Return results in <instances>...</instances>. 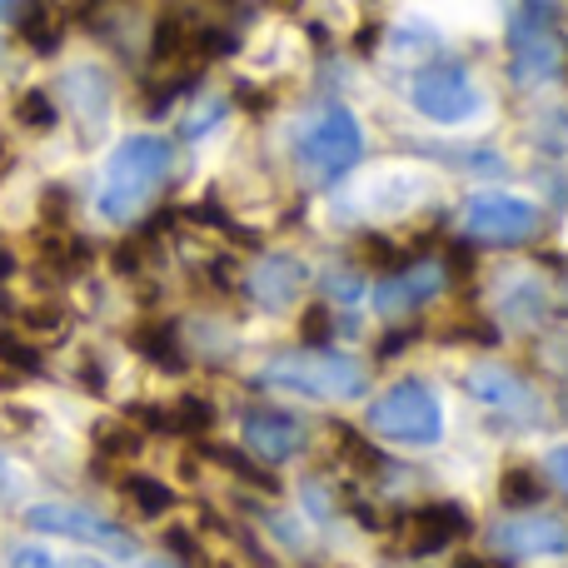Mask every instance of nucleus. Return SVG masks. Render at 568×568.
Instances as JSON below:
<instances>
[{"label": "nucleus", "instance_id": "nucleus-11", "mask_svg": "<svg viewBox=\"0 0 568 568\" xmlns=\"http://www.w3.org/2000/svg\"><path fill=\"white\" fill-rule=\"evenodd\" d=\"M464 389H469L474 399L484 404V409H494V414H514V419H529V414L539 409V399H534L529 384H524L514 369H499V364H479V369H469Z\"/></svg>", "mask_w": 568, "mask_h": 568}, {"label": "nucleus", "instance_id": "nucleus-27", "mask_svg": "<svg viewBox=\"0 0 568 568\" xmlns=\"http://www.w3.org/2000/svg\"><path fill=\"white\" fill-rule=\"evenodd\" d=\"M549 474L559 479V489L568 494V444H559V449L549 454Z\"/></svg>", "mask_w": 568, "mask_h": 568}, {"label": "nucleus", "instance_id": "nucleus-15", "mask_svg": "<svg viewBox=\"0 0 568 568\" xmlns=\"http://www.w3.org/2000/svg\"><path fill=\"white\" fill-rule=\"evenodd\" d=\"M424 200V175L419 170H379V175L364 185V205H374V215H404Z\"/></svg>", "mask_w": 568, "mask_h": 568}, {"label": "nucleus", "instance_id": "nucleus-29", "mask_svg": "<svg viewBox=\"0 0 568 568\" xmlns=\"http://www.w3.org/2000/svg\"><path fill=\"white\" fill-rule=\"evenodd\" d=\"M454 568H499V564H489V559H459Z\"/></svg>", "mask_w": 568, "mask_h": 568}, {"label": "nucleus", "instance_id": "nucleus-4", "mask_svg": "<svg viewBox=\"0 0 568 568\" xmlns=\"http://www.w3.org/2000/svg\"><path fill=\"white\" fill-rule=\"evenodd\" d=\"M369 429L389 444H439L444 439V409H439L429 384L404 379V384H389V389L374 399Z\"/></svg>", "mask_w": 568, "mask_h": 568}, {"label": "nucleus", "instance_id": "nucleus-28", "mask_svg": "<svg viewBox=\"0 0 568 568\" xmlns=\"http://www.w3.org/2000/svg\"><path fill=\"white\" fill-rule=\"evenodd\" d=\"M304 324H310V339H314V344H320L324 334H329V329H324V310H314V314H310V320H304Z\"/></svg>", "mask_w": 568, "mask_h": 568}, {"label": "nucleus", "instance_id": "nucleus-16", "mask_svg": "<svg viewBox=\"0 0 568 568\" xmlns=\"http://www.w3.org/2000/svg\"><path fill=\"white\" fill-rule=\"evenodd\" d=\"M65 90H70V100H75L80 120H85L90 130L105 125V115H110V85H105V75H100V70H90V65L70 70V75H65Z\"/></svg>", "mask_w": 568, "mask_h": 568}, {"label": "nucleus", "instance_id": "nucleus-1", "mask_svg": "<svg viewBox=\"0 0 568 568\" xmlns=\"http://www.w3.org/2000/svg\"><path fill=\"white\" fill-rule=\"evenodd\" d=\"M170 160H175V150H170V140H160V135H130V140H120L115 155L105 160V175H100L95 210L105 220H115V225L135 220L140 210L150 205V195L165 185Z\"/></svg>", "mask_w": 568, "mask_h": 568}, {"label": "nucleus", "instance_id": "nucleus-21", "mask_svg": "<svg viewBox=\"0 0 568 568\" xmlns=\"http://www.w3.org/2000/svg\"><path fill=\"white\" fill-rule=\"evenodd\" d=\"M125 499L135 504L145 519H160V514L175 509V494H170L160 479H125Z\"/></svg>", "mask_w": 568, "mask_h": 568}, {"label": "nucleus", "instance_id": "nucleus-22", "mask_svg": "<svg viewBox=\"0 0 568 568\" xmlns=\"http://www.w3.org/2000/svg\"><path fill=\"white\" fill-rule=\"evenodd\" d=\"M16 120L26 130H50L55 125V105H50L45 90H26V95L16 100Z\"/></svg>", "mask_w": 568, "mask_h": 568}, {"label": "nucleus", "instance_id": "nucleus-9", "mask_svg": "<svg viewBox=\"0 0 568 568\" xmlns=\"http://www.w3.org/2000/svg\"><path fill=\"white\" fill-rule=\"evenodd\" d=\"M464 534H469V514H464L459 504H424V509H414L399 519V544L409 554H419V559L459 544Z\"/></svg>", "mask_w": 568, "mask_h": 568}, {"label": "nucleus", "instance_id": "nucleus-2", "mask_svg": "<svg viewBox=\"0 0 568 568\" xmlns=\"http://www.w3.org/2000/svg\"><path fill=\"white\" fill-rule=\"evenodd\" d=\"M260 379L270 389H284V394H304V399H359L364 394V369L344 354H329V349H300V354H280V359L265 364Z\"/></svg>", "mask_w": 568, "mask_h": 568}, {"label": "nucleus", "instance_id": "nucleus-23", "mask_svg": "<svg viewBox=\"0 0 568 568\" xmlns=\"http://www.w3.org/2000/svg\"><path fill=\"white\" fill-rule=\"evenodd\" d=\"M95 449H100V459H130V454L140 449V434L135 429H105L95 439Z\"/></svg>", "mask_w": 568, "mask_h": 568}, {"label": "nucleus", "instance_id": "nucleus-32", "mask_svg": "<svg viewBox=\"0 0 568 568\" xmlns=\"http://www.w3.org/2000/svg\"><path fill=\"white\" fill-rule=\"evenodd\" d=\"M140 568H170V564H140Z\"/></svg>", "mask_w": 568, "mask_h": 568}, {"label": "nucleus", "instance_id": "nucleus-3", "mask_svg": "<svg viewBox=\"0 0 568 568\" xmlns=\"http://www.w3.org/2000/svg\"><path fill=\"white\" fill-rule=\"evenodd\" d=\"M359 155H364V130L354 120V110H344V105H324L294 135V160L304 165L310 180H339L344 170H354Z\"/></svg>", "mask_w": 568, "mask_h": 568}, {"label": "nucleus", "instance_id": "nucleus-25", "mask_svg": "<svg viewBox=\"0 0 568 568\" xmlns=\"http://www.w3.org/2000/svg\"><path fill=\"white\" fill-rule=\"evenodd\" d=\"M10 568H70V564H60L55 554H45V549H36V544H26V549L10 554Z\"/></svg>", "mask_w": 568, "mask_h": 568}, {"label": "nucleus", "instance_id": "nucleus-26", "mask_svg": "<svg viewBox=\"0 0 568 568\" xmlns=\"http://www.w3.org/2000/svg\"><path fill=\"white\" fill-rule=\"evenodd\" d=\"M220 115H225V100H205V105H200V110H195V115H190V120H185V135H205V130H210V125H215V120H220Z\"/></svg>", "mask_w": 568, "mask_h": 568}, {"label": "nucleus", "instance_id": "nucleus-13", "mask_svg": "<svg viewBox=\"0 0 568 568\" xmlns=\"http://www.w3.org/2000/svg\"><path fill=\"white\" fill-rule=\"evenodd\" d=\"M439 290H444V270L434 265V260H424V265H409V270H399V275L379 280V290H374V304H379L384 314H404V310H419V304H429Z\"/></svg>", "mask_w": 568, "mask_h": 568}, {"label": "nucleus", "instance_id": "nucleus-12", "mask_svg": "<svg viewBox=\"0 0 568 568\" xmlns=\"http://www.w3.org/2000/svg\"><path fill=\"white\" fill-rule=\"evenodd\" d=\"M310 284V265H304L300 255H265L255 265V275H250V290H255V300L265 304V310H284V304L300 300V290Z\"/></svg>", "mask_w": 568, "mask_h": 568}, {"label": "nucleus", "instance_id": "nucleus-20", "mask_svg": "<svg viewBox=\"0 0 568 568\" xmlns=\"http://www.w3.org/2000/svg\"><path fill=\"white\" fill-rule=\"evenodd\" d=\"M20 36H26V45H36V50H55L60 45V16L40 0V6H30L26 16H20Z\"/></svg>", "mask_w": 568, "mask_h": 568}, {"label": "nucleus", "instance_id": "nucleus-24", "mask_svg": "<svg viewBox=\"0 0 568 568\" xmlns=\"http://www.w3.org/2000/svg\"><path fill=\"white\" fill-rule=\"evenodd\" d=\"M504 499L509 504H539V479H534L529 469L504 474Z\"/></svg>", "mask_w": 568, "mask_h": 568}, {"label": "nucleus", "instance_id": "nucleus-5", "mask_svg": "<svg viewBox=\"0 0 568 568\" xmlns=\"http://www.w3.org/2000/svg\"><path fill=\"white\" fill-rule=\"evenodd\" d=\"M414 110L434 125H464V120L479 115V85L469 80L464 65H429L414 75V90H409Z\"/></svg>", "mask_w": 568, "mask_h": 568}, {"label": "nucleus", "instance_id": "nucleus-6", "mask_svg": "<svg viewBox=\"0 0 568 568\" xmlns=\"http://www.w3.org/2000/svg\"><path fill=\"white\" fill-rule=\"evenodd\" d=\"M464 230L474 240H499V245H514V240H529L539 230V210L519 195H474L464 205Z\"/></svg>", "mask_w": 568, "mask_h": 568}, {"label": "nucleus", "instance_id": "nucleus-18", "mask_svg": "<svg viewBox=\"0 0 568 568\" xmlns=\"http://www.w3.org/2000/svg\"><path fill=\"white\" fill-rule=\"evenodd\" d=\"M499 314L509 324H534L544 314V290L529 275H514V290L499 300Z\"/></svg>", "mask_w": 568, "mask_h": 568}, {"label": "nucleus", "instance_id": "nucleus-14", "mask_svg": "<svg viewBox=\"0 0 568 568\" xmlns=\"http://www.w3.org/2000/svg\"><path fill=\"white\" fill-rule=\"evenodd\" d=\"M304 444V429L294 414H250L245 419V449L265 464H284L294 459Z\"/></svg>", "mask_w": 568, "mask_h": 568}, {"label": "nucleus", "instance_id": "nucleus-30", "mask_svg": "<svg viewBox=\"0 0 568 568\" xmlns=\"http://www.w3.org/2000/svg\"><path fill=\"white\" fill-rule=\"evenodd\" d=\"M6 170H10V145L0 140V175H6Z\"/></svg>", "mask_w": 568, "mask_h": 568}, {"label": "nucleus", "instance_id": "nucleus-8", "mask_svg": "<svg viewBox=\"0 0 568 568\" xmlns=\"http://www.w3.org/2000/svg\"><path fill=\"white\" fill-rule=\"evenodd\" d=\"M494 549L514 559H559L568 554V524L554 514H524L494 529Z\"/></svg>", "mask_w": 568, "mask_h": 568}, {"label": "nucleus", "instance_id": "nucleus-10", "mask_svg": "<svg viewBox=\"0 0 568 568\" xmlns=\"http://www.w3.org/2000/svg\"><path fill=\"white\" fill-rule=\"evenodd\" d=\"M559 65H564L559 36H554L539 16H524L519 26H514V75H519L524 85H544V80L559 75Z\"/></svg>", "mask_w": 568, "mask_h": 568}, {"label": "nucleus", "instance_id": "nucleus-17", "mask_svg": "<svg viewBox=\"0 0 568 568\" xmlns=\"http://www.w3.org/2000/svg\"><path fill=\"white\" fill-rule=\"evenodd\" d=\"M155 429H165V434H205L210 429V404L205 399H180V404H170L165 414H145Z\"/></svg>", "mask_w": 568, "mask_h": 568}, {"label": "nucleus", "instance_id": "nucleus-33", "mask_svg": "<svg viewBox=\"0 0 568 568\" xmlns=\"http://www.w3.org/2000/svg\"><path fill=\"white\" fill-rule=\"evenodd\" d=\"M10 6H16V0H0V10H10Z\"/></svg>", "mask_w": 568, "mask_h": 568}, {"label": "nucleus", "instance_id": "nucleus-31", "mask_svg": "<svg viewBox=\"0 0 568 568\" xmlns=\"http://www.w3.org/2000/svg\"><path fill=\"white\" fill-rule=\"evenodd\" d=\"M6 270H10V260H6V255H0V275H6Z\"/></svg>", "mask_w": 568, "mask_h": 568}, {"label": "nucleus", "instance_id": "nucleus-7", "mask_svg": "<svg viewBox=\"0 0 568 568\" xmlns=\"http://www.w3.org/2000/svg\"><path fill=\"white\" fill-rule=\"evenodd\" d=\"M26 524L40 534H65V539H80V544H100V549H120V554L130 549V539L115 524L90 509H75V504H36L26 514Z\"/></svg>", "mask_w": 568, "mask_h": 568}, {"label": "nucleus", "instance_id": "nucleus-19", "mask_svg": "<svg viewBox=\"0 0 568 568\" xmlns=\"http://www.w3.org/2000/svg\"><path fill=\"white\" fill-rule=\"evenodd\" d=\"M130 344H135L145 359L165 364V369H175L180 364V344H175V329H165V324H145V329L130 334Z\"/></svg>", "mask_w": 568, "mask_h": 568}]
</instances>
